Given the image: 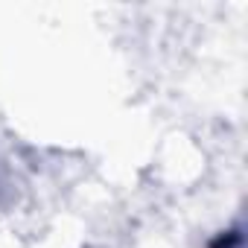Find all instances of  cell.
<instances>
[{
  "label": "cell",
  "mask_w": 248,
  "mask_h": 248,
  "mask_svg": "<svg viewBox=\"0 0 248 248\" xmlns=\"http://www.w3.org/2000/svg\"><path fill=\"white\" fill-rule=\"evenodd\" d=\"M207 248H245L242 228H239V225H233V228H228V231H219V233L210 239V245H207Z\"/></svg>",
  "instance_id": "obj_1"
}]
</instances>
